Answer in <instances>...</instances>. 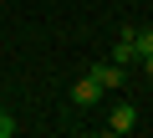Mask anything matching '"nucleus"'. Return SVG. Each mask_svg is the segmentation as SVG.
<instances>
[{"label":"nucleus","instance_id":"obj_1","mask_svg":"<svg viewBox=\"0 0 153 138\" xmlns=\"http://www.w3.org/2000/svg\"><path fill=\"white\" fill-rule=\"evenodd\" d=\"M97 102H102V82H97L92 72L71 82V107H97Z\"/></svg>","mask_w":153,"mask_h":138},{"label":"nucleus","instance_id":"obj_4","mask_svg":"<svg viewBox=\"0 0 153 138\" xmlns=\"http://www.w3.org/2000/svg\"><path fill=\"white\" fill-rule=\"evenodd\" d=\"M107 61H117V66H138V46H133V31H123L117 36V46H112V56Z\"/></svg>","mask_w":153,"mask_h":138},{"label":"nucleus","instance_id":"obj_3","mask_svg":"<svg viewBox=\"0 0 153 138\" xmlns=\"http://www.w3.org/2000/svg\"><path fill=\"white\" fill-rule=\"evenodd\" d=\"M133 128H138V107H133V102H117V107L107 113V133L123 138V133H133Z\"/></svg>","mask_w":153,"mask_h":138},{"label":"nucleus","instance_id":"obj_5","mask_svg":"<svg viewBox=\"0 0 153 138\" xmlns=\"http://www.w3.org/2000/svg\"><path fill=\"white\" fill-rule=\"evenodd\" d=\"M133 46H138V56H148L153 51V31H133Z\"/></svg>","mask_w":153,"mask_h":138},{"label":"nucleus","instance_id":"obj_6","mask_svg":"<svg viewBox=\"0 0 153 138\" xmlns=\"http://www.w3.org/2000/svg\"><path fill=\"white\" fill-rule=\"evenodd\" d=\"M0 138H16V118L10 113H0Z\"/></svg>","mask_w":153,"mask_h":138},{"label":"nucleus","instance_id":"obj_2","mask_svg":"<svg viewBox=\"0 0 153 138\" xmlns=\"http://www.w3.org/2000/svg\"><path fill=\"white\" fill-rule=\"evenodd\" d=\"M92 77L102 82V92H117V87H128V66H117V61H97Z\"/></svg>","mask_w":153,"mask_h":138},{"label":"nucleus","instance_id":"obj_7","mask_svg":"<svg viewBox=\"0 0 153 138\" xmlns=\"http://www.w3.org/2000/svg\"><path fill=\"white\" fill-rule=\"evenodd\" d=\"M138 66H143V72L153 77V51H148V56H138Z\"/></svg>","mask_w":153,"mask_h":138}]
</instances>
